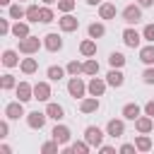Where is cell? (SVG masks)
<instances>
[{"label":"cell","instance_id":"ab89813d","mask_svg":"<svg viewBox=\"0 0 154 154\" xmlns=\"http://www.w3.org/2000/svg\"><path fill=\"white\" fill-rule=\"evenodd\" d=\"M142 82L144 84H154V65H147V70L142 72Z\"/></svg>","mask_w":154,"mask_h":154},{"label":"cell","instance_id":"ac0fdd59","mask_svg":"<svg viewBox=\"0 0 154 154\" xmlns=\"http://www.w3.org/2000/svg\"><path fill=\"white\" fill-rule=\"evenodd\" d=\"M135 130H137V132H152V130H154V118L147 116V113L140 116V118L135 120Z\"/></svg>","mask_w":154,"mask_h":154},{"label":"cell","instance_id":"f35d334b","mask_svg":"<svg viewBox=\"0 0 154 154\" xmlns=\"http://www.w3.org/2000/svg\"><path fill=\"white\" fill-rule=\"evenodd\" d=\"M142 38H144L147 43H154V24H144V29H142Z\"/></svg>","mask_w":154,"mask_h":154},{"label":"cell","instance_id":"d590c367","mask_svg":"<svg viewBox=\"0 0 154 154\" xmlns=\"http://www.w3.org/2000/svg\"><path fill=\"white\" fill-rule=\"evenodd\" d=\"M38 14H41V7H38V5H29V7H26V22L36 24V22H38Z\"/></svg>","mask_w":154,"mask_h":154},{"label":"cell","instance_id":"74e56055","mask_svg":"<svg viewBox=\"0 0 154 154\" xmlns=\"http://www.w3.org/2000/svg\"><path fill=\"white\" fill-rule=\"evenodd\" d=\"M58 149H60V144H58L55 140H48V142L41 144V152H43V154H53V152H58Z\"/></svg>","mask_w":154,"mask_h":154},{"label":"cell","instance_id":"e575fe53","mask_svg":"<svg viewBox=\"0 0 154 154\" xmlns=\"http://www.w3.org/2000/svg\"><path fill=\"white\" fill-rule=\"evenodd\" d=\"M0 87H2V91H10V89H14V87H17V79H14V75L5 72V75H2V79H0Z\"/></svg>","mask_w":154,"mask_h":154},{"label":"cell","instance_id":"4316f807","mask_svg":"<svg viewBox=\"0 0 154 154\" xmlns=\"http://www.w3.org/2000/svg\"><path fill=\"white\" fill-rule=\"evenodd\" d=\"M19 70H22L24 75H34V72L38 70V60H36V58H22Z\"/></svg>","mask_w":154,"mask_h":154},{"label":"cell","instance_id":"2e32d148","mask_svg":"<svg viewBox=\"0 0 154 154\" xmlns=\"http://www.w3.org/2000/svg\"><path fill=\"white\" fill-rule=\"evenodd\" d=\"M46 113H48V118L55 120V123H60V120L65 118V108H63L60 103H55V101H46Z\"/></svg>","mask_w":154,"mask_h":154},{"label":"cell","instance_id":"83f0119b","mask_svg":"<svg viewBox=\"0 0 154 154\" xmlns=\"http://www.w3.org/2000/svg\"><path fill=\"white\" fill-rule=\"evenodd\" d=\"M65 72H67L65 67H60V65H51V67L46 70V77H48L51 82H60V79L65 77Z\"/></svg>","mask_w":154,"mask_h":154},{"label":"cell","instance_id":"b9f144b4","mask_svg":"<svg viewBox=\"0 0 154 154\" xmlns=\"http://www.w3.org/2000/svg\"><path fill=\"white\" fill-rule=\"evenodd\" d=\"M10 120V118H7ZM7 120H0V140H5L7 135H10V123Z\"/></svg>","mask_w":154,"mask_h":154},{"label":"cell","instance_id":"ee69618b","mask_svg":"<svg viewBox=\"0 0 154 154\" xmlns=\"http://www.w3.org/2000/svg\"><path fill=\"white\" fill-rule=\"evenodd\" d=\"M144 113H147V116H152V118H154V99H149V101H147V103H144Z\"/></svg>","mask_w":154,"mask_h":154},{"label":"cell","instance_id":"f6af8a7d","mask_svg":"<svg viewBox=\"0 0 154 154\" xmlns=\"http://www.w3.org/2000/svg\"><path fill=\"white\" fill-rule=\"evenodd\" d=\"M99 152H101V154H116V147H111V144H101Z\"/></svg>","mask_w":154,"mask_h":154},{"label":"cell","instance_id":"9c48e42d","mask_svg":"<svg viewBox=\"0 0 154 154\" xmlns=\"http://www.w3.org/2000/svg\"><path fill=\"white\" fill-rule=\"evenodd\" d=\"M58 26H60V31L72 34V31H77V29H79V19H77L72 12H67V14H63V17L58 19Z\"/></svg>","mask_w":154,"mask_h":154},{"label":"cell","instance_id":"bcb514c9","mask_svg":"<svg viewBox=\"0 0 154 154\" xmlns=\"http://www.w3.org/2000/svg\"><path fill=\"white\" fill-rule=\"evenodd\" d=\"M137 5H140V7H152L154 0H137Z\"/></svg>","mask_w":154,"mask_h":154},{"label":"cell","instance_id":"e0dca14e","mask_svg":"<svg viewBox=\"0 0 154 154\" xmlns=\"http://www.w3.org/2000/svg\"><path fill=\"white\" fill-rule=\"evenodd\" d=\"M106 82H108V87H123L125 84V75L120 72V67H111L108 70V75H106Z\"/></svg>","mask_w":154,"mask_h":154},{"label":"cell","instance_id":"3957f363","mask_svg":"<svg viewBox=\"0 0 154 154\" xmlns=\"http://www.w3.org/2000/svg\"><path fill=\"white\" fill-rule=\"evenodd\" d=\"M43 46V38H38V36H26V38H19V53H24V55H34V53H38V48Z\"/></svg>","mask_w":154,"mask_h":154},{"label":"cell","instance_id":"1f68e13d","mask_svg":"<svg viewBox=\"0 0 154 154\" xmlns=\"http://www.w3.org/2000/svg\"><path fill=\"white\" fill-rule=\"evenodd\" d=\"M53 19H55V12L51 10V5H43L41 7V14H38V22L41 24H51Z\"/></svg>","mask_w":154,"mask_h":154},{"label":"cell","instance_id":"ba28073f","mask_svg":"<svg viewBox=\"0 0 154 154\" xmlns=\"http://www.w3.org/2000/svg\"><path fill=\"white\" fill-rule=\"evenodd\" d=\"M51 137L60 144V147H65L67 142H70V137H72V132H70V128L67 125H63V123H55V128L51 130Z\"/></svg>","mask_w":154,"mask_h":154},{"label":"cell","instance_id":"f546056e","mask_svg":"<svg viewBox=\"0 0 154 154\" xmlns=\"http://www.w3.org/2000/svg\"><path fill=\"white\" fill-rule=\"evenodd\" d=\"M82 75H89V77L99 75V60H96V58H87V60H84V70H82Z\"/></svg>","mask_w":154,"mask_h":154},{"label":"cell","instance_id":"cb8c5ba5","mask_svg":"<svg viewBox=\"0 0 154 154\" xmlns=\"http://www.w3.org/2000/svg\"><path fill=\"white\" fill-rule=\"evenodd\" d=\"M135 147H137V152H149V149H152V137H149V132H140V135L135 137Z\"/></svg>","mask_w":154,"mask_h":154},{"label":"cell","instance_id":"603a6c76","mask_svg":"<svg viewBox=\"0 0 154 154\" xmlns=\"http://www.w3.org/2000/svg\"><path fill=\"white\" fill-rule=\"evenodd\" d=\"M7 14H10V19H14V22L26 19V7H22V2H14V5L7 7Z\"/></svg>","mask_w":154,"mask_h":154},{"label":"cell","instance_id":"d6a6232c","mask_svg":"<svg viewBox=\"0 0 154 154\" xmlns=\"http://www.w3.org/2000/svg\"><path fill=\"white\" fill-rule=\"evenodd\" d=\"M108 65H111V67H123V65H125V55H123L120 51H113V53L108 55Z\"/></svg>","mask_w":154,"mask_h":154},{"label":"cell","instance_id":"4fadbf2b","mask_svg":"<svg viewBox=\"0 0 154 154\" xmlns=\"http://www.w3.org/2000/svg\"><path fill=\"white\" fill-rule=\"evenodd\" d=\"M22 116H26L24 113V101H10L7 106H5V118H10V120H19Z\"/></svg>","mask_w":154,"mask_h":154},{"label":"cell","instance_id":"7dc6e473","mask_svg":"<svg viewBox=\"0 0 154 154\" xmlns=\"http://www.w3.org/2000/svg\"><path fill=\"white\" fill-rule=\"evenodd\" d=\"M0 154H12V149H10V144H0Z\"/></svg>","mask_w":154,"mask_h":154},{"label":"cell","instance_id":"d4e9b609","mask_svg":"<svg viewBox=\"0 0 154 154\" xmlns=\"http://www.w3.org/2000/svg\"><path fill=\"white\" fill-rule=\"evenodd\" d=\"M140 60H142L144 65H154V43L140 46Z\"/></svg>","mask_w":154,"mask_h":154},{"label":"cell","instance_id":"f1b7e54d","mask_svg":"<svg viewBox=\"0 0 154 154\" xmlns=\"http://www.w3.org/2000/svg\"><path fill=\"white\" fill-rule=\"evenodd\" d=\"M87 34H89L91 38H101V36H106V26H103L101 22H91V24L87 26Z\"/></svg>","mask_w":154,"mask_h":154},{"label":"cell","instance_id":"4dcf8cb0","mask_svg":"<svg viewBox=\"0 0 154 154\" xmlns=\"http://www.w3.org/2000/svg\"><path fill=\"white\" fill-rule=\"evenodd\" d=\"M89 149H91V144L87 140H77V142L70 144V154H87Z\"/></svg>","mask_w":154,"mask_h":154},{"label":"cell","instance_id":"7bdbcfd3","mask_svg":"<svg viewBox=\"0 0 154 154\" xmlns=\"http://www.w3.org/2000/svg\"><path fill=\"white\" fill-rule=\"evenodd\" d=\"M12 31V24H10V19H0V34L5 36V34H10Z\"/></svg>","mask_w":154,"mask_h":154},{"label":"cell","instance_id":"8d00e7d4","mask_svg":"<svg viewBox=\"0 0 154 154\" xmlns=\"http://www.w3.org/2000/svg\"><path fill=\"white\" fill-rule=\"evenodd\" d=\"M55 5H58V12H63V14H67V12H72V10H75V5H77V0H58Z\"/></svg>","mask_w":154,"mask_h":154},{"label":"cell","instance_id":"816d5d0a","mask_svg":"<svg viewBox=\"0 0 154 154\" xmlns=\"http://www.w3.org/2000/svg\"><path fill=\"white\" fill-rule=\"evenodd\" d=\"M17 2H26V0H17Z\"/></svg>","mask_w":154,"mask_h":154},{"label":"cell","instance_id":"c3c4849f","mask_svg":"<svg viewBox=\"0 0 154 154\" xmlns=\"http://www.w3.org/2000/svg\"><path fill=\"white\" fill-rule=\"evenodd\" d=\"M0 5H2V7H10V5H12V0H0Z\"/></svg>","mask_w":154,"mask_h":154},{"label":"cell","instance_id":"44dd1931","mask_svg":"<svg viewBox=\"0 0 154 154\" xmlns=\"http://www.w3.org/2000/svg\"><path fill=\"white\" fill-rule=\"evenodd\" d=\"M142 111H144V108H140L137 103H132V101H130V103H125V106H123V118H125V120H137V118L142 116Z\"/></svg>","mask_w":154,"mask_h":154},{"label":"cell","instance_id":"7a4b0ae2","mask_svg":"<svg viewBox=\"0 0 154 154\" xmlns=\"http://www.w3.org/2000/svg\"><path fill=\"white\" fill-rule=\"evenodd\" d=\"M120 17H123V22H125V24L135 26V24L142 19V7H140L137 2H130V5H125V7H123Z\"/></svg>","mask_w":154,"mask_h":154},{"label":"cell","instance_id":"7402d4cb","mask_svg":"<svg viewBox=\"0 0 154 154\" xmlns=\"http://www.w3.org/2000/svg\"><path fill=\"white\" fill-rule=\"evenodd\" d=\"M116 14H118V10H116L113 2H101L99 5V17L101 19H116Z\"/></svg>","mask_w":154,"mask_h":154},{"label":"cell","instance_id":"6da1fadb","mask_svg":"<svg viewBox=\"0 0 154 154\" xmlns=\"http://www.w3.org/2000/svg\"><path fill=\"white\" fill-rule=\"evenodd\" d=\"M67 94H70L72 99H84V96L89 94V91H87V82H84L82 77H77V75L70 77V79H67Z\"/></svg>","mask_w":154,"mask_h":154},{"label":"cell","instance_id":"8fae6325","mask_svg":"<svg viewBox=\"0 0 154 154\" xmlns=\"http://www.w3.org/2000/svg\"><path fill=\"white\" fill-rule=\"evenodd\" d=\"M106 87H108V82L101 79V77H96V75L87 82V91H89L91 96H103V94H106Z\"/></svg>","mask_w":154,"mask_h":154},{"label":"cell","instance_id":"836d02e7","mask_svg":"<svg viewBox=\"0 0 154 154\" xmlns=\"http://www.w3.org/2000/svg\"><path fill=\"white\" fill-rule=\"evenodd\" d=\"M65 70H67V75H70V77H75V75H82V70H84V63H79V60H70V63L65 65Z\"/></svg>","mask_w":154,"mask_h":154},{"label":"cell","instance_id":"7c38bea8","mask_svg":"<svg viewBox=\"0 0 154 154\" xmlns=\"http://www.w3.org/2000/svg\"><path fill=\"white\" fill-rule=\"evenodd\" d=\"M101 108V101H99V96H84V99H79V111L84 113V116H89V113H96Z\"/></svg>","mask_w":154,"mask_h":154},{"label":"cell","instance_id":"d6986e66","mask_svg":"<svg viewBox=\"0 0 154 154\" xmlns=\"http://www.w3.org/2000/svg\"><path fill=\"white\" fill-rule=\"evenodd\" d=\"M79 53L84 55V58H94L96 55V38H84L82 43H79Z\"/></svg>","mask_w":154,"mask_h":154},{"label":"cell","instance_id":"5b68a950","mask_svg":"<svg viewBox=\"0 0 154 154\" xmlns=\"http://www.w3.org/2000/svg\"><path fill=\"white\" fill-rule=\"evenodd\" d=\"M123 43L128 46V48H140V43H142V34L135 29V26H125L123 29Z\"/></svg>","mask_w":154,"mask_h":154},{"label":"cell","instance_id":"60d3db41","mask_svg":"<svg viewBox=\"0 0 154 154\" xmlns=\"http://www.w3.org/2000/svg\"><path fill=\"white\" fill-rule=\"evenodd\" d=\"M120 154H135L137 152V147H135V142L130 144V142H125V144H120V149H118Z\"/></svg>","mask_w":154,"mask_h":154},{"label":"cell","instance_id":"f907efd6","mask_svg":"<svg viewBox=\"0 0 154 154\" xmlns=\"http://www.w3.org/2000/svg\"><path fill=\"white\" fill-rule=\"evenodd\" d=\"M58 0H43V5H55Z\"/></svg>","mask_w":154,"mask_h":154},{"label":"cell","instance_id":"9a60e30c","mask_svg":"<svg viewBox=\"0 0 154 154\" xmlns=\"http://www.w3.org/2000/svg\"><path fill=\"white\" fill-rule=\"evenodd\" d=\"M53 91H51V84L48 82H36L34 84V99L36 101H51Z\"/></svg>","mask_w":154,"mask_h":154},{"label":"cell","instance_id":"681fc988","mask_svg":"<svg viewBox=\"0 0 154 154\" xmlns=\"http://www.w3.org/2000/svg\"><path fill=\"white\" fill-rule=\"evenodd\" d=\"M87 5H101V0H87Z\"/></svg>","mask_w":154,"mask_h":154},{"label":"cell","instance_id":"484cf974","mask_svg":"<svg viewBox=\"0 0 154 154\" xmlns=\"http://www.w3.org/2000/svg\"><path fill=\"white\" fill-rule=\"evenodd\" d=\"M29 24L31 22H14L12 24V36H17V38H26L31 31H29Z\"/></svg>","mask_w":154,"mask_h":154},{"label":"cell","instance_id":"ffe728a7","mask_svg":"<svg viewBox=\"0 0 154 154\" xmlns=\"http://www.w3.org/2000/svg\"><path fill=\"white\" fill-rule=\"evenodd\" d=\"M22 60H19V53L17 51H12V48H5L2 51V65L5 67H17Z\"/></svg>","mask_w":154,"mask_h":154},{"label":"cell","instance_id":"52a82bcc","mask_svg":"<svg viewBox=\"0 0 154 154\" xmlns=\"http://www.w3.org/2000/svg\"><path fill=\"white\" fill-rule=\"evenodd\" d=\"M106 135L113 137V140L123 137V135H125V120H123V118H111V120L106 123Z\"/></svg>","mask_w":154,"mask_h":154},{"label":"cell","instance_id":"30bf717a","mask_svg":"<svg viewBox=\"0 0 154 154\" xmlns=\"http://www.w3.org/2000/svg\"><path fill=\"white\" fill-rule=\"evenodd\" d=\"M43 48H46V51H51V53L63 51V36H60V34H55V31L46 34V36H43Z\"/></svg>","mask_w":154,"mask_h":154},{"label":"cell","instance_id":"5bb4252c","mask_svg":"<svg viewBox=\"0 0 154 154\" xmlns=\"http://www.w3.org/2000/svg\"><path fill=\"white\" fill-rule=\"evenodd\" d=\"M14 94H17V99L19 101H31L34 99V84H29V82H17V87H14Z\"/></svg>","mask_w":154,"mask_h":154},{"label":"cell","instance_id":"8992f818","mask_svg":"<svg viewBox=\"0 0 154 154\" xmlns=\"http://www.w3.org/2000/svg\"><path fill=\"white\" fill-rule=\"evenodd\" d=\"M46 120H48V113L46 111H31V113H26V125L31 130H43Z\"/></svg>","mask_w":154,"mask_h":154},{"label":"cell","instance_id":"277c9868","mask_svg":"<svg viewBox=\"0 0 154 154\" xmlns=\"http://www.w3.org/2000/svg\"><path fill=\"white\" fill-rule=\"evenodd\" d=\"M103 137H108V135H106L99 125H87V128H84V140H87L91 147L99 149V147L103 144Z\"/></svg>","mask_w":154,"mask_h":154}]
</instances>
